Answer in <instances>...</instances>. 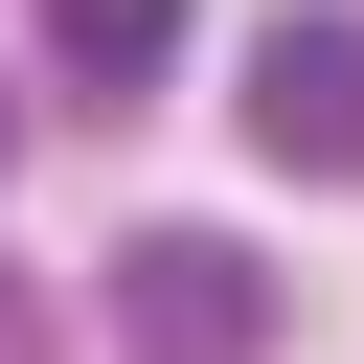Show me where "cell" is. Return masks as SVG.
<instances>
[{"label":"cell","instance_id":"obj_1","mask_svg":"<svg viewBox=\"0 0 364 364\" xmlns=\"http://www.w3.org/2000/svg\"><path fill=\"white\" fill-rule=\"evenodd\" d=\"M250 341H273V273L228 228H136L114 250V364H250Z\"/></svg>","mask_w":364,"mask_h":364},{"label":"cell","instance_id":"obj_2","mask_svg":"<svg viewBox=\"0 0 364 364\" xmlns=\"http://www.w3.org/2000/svg\"><path fill=\"white\" fill-rule=\"evenodd\" d=\"M250 159H273V182H364V23H341V0L250 23Z\"/></svg>","mask_w":364,"mask_h":364},{"label":"cell","instance_id":"obj_3","mask_svg":"<svg viewBox=\"0 0 364 364\" xmlns=\"http://www.w3.org/2000/svg\"><path fill=\"white\" fill-rule=\"evenodd\" d=\"M159 46H182V0H46V68L68 91H136Z\"/></svg>","mask_w":364,"mask_h":364}]
</instances>
